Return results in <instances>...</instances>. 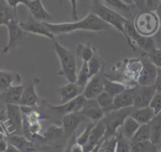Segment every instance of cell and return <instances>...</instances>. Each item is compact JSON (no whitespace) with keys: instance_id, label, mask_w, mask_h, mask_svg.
<instances>
[{"instance_id":"1","label":"cell","mask_w":161,"mask_h":152,"mask_svg":"<svg viewBox=\"0 0 161 152\" xmlns=\"http://www.w3.org/2000/svg\"><path fill=\"white\" fill-rule=\"evenodd\" d=\"M43 23L55 36L69 34L77 30L94 32L106 31L113 28L99 16L91 12L82 19L72 22L55 23L43 21Z\"/></svg>"},{"instance_id":"2","label":"cell","mask_w":161,"mask_h":152,"mask_svg":"<svg viewBox=\"0 0 161 152\" xmlns=\"http://www.w3.org/2000/svg\"><path fill=\"white\" fill-rule=\"evenodd\" d=\"M90 12L99 16L104 22L120 31L125 38L130 47L135 50L134 42L128 37L125 30V24L128 20L113 9L101 3L99 0H92L90 5Z\"/></svg>"},{"instance_id":"3","label":"cell","mask_w":161,"mask_h":152,"mask_svg":"<svg viewBox=\"0 0 161 152\" xmlns=\"http://www.w3.org/2000/svg\"><path fill=\"white\" fill-rule=\"evenodd\" d=\"M53 41L54 51L60 63L59 75L65 77L70 82H75L77 77V62L74 53L61 45L56 40Z\"/></svg>"},{"instance_id":"4","label":"cell","mask_w":161,"mask_h":152,"mask_svg":"<svg viewBox=\"0 0 161 152\" xmlns=\"http://www.w3.org/2000/svg\"><path fill=\"white\" fill-rule=\"evenodd\" d=\"M132 107L114 110L109 112V113L102 118V120L106 127V132L104 139L116 136L118 130L121 128L125 118L130 116L132 112Z\"/></svg>"},{"instance_id":"5","label":"cell","mask_w":161,"mask_h":152,"mask_svg":"<svg viewBox=\"0 0 161 152\" xmlns=\"http://www.w3.org/2000/svg\"><path fill=\"white\" fill-rule=\"evenodd\" d=\"M6 27L8 31V41L3 50V52L5 53L19 47L27 39V33L21 27L17 19L11 20Z\"/></svg>"},{"instance_id":"6","label":"cell","mask_w":161,"mask_h":152,"mask_svg":"<svg viewBox=\"0 0 161 152\" xmlns=\"http://www.w3.org/2000/svg\"><path fill=\"white\" fill-rule=\"evenodd\" d=\"M7 119L4 122L5 128L9 134L23 130V117L20 106L6 104Z\"/></svg>"},{"instance_id":"7","label":"cell","mask_w":161,"mask_h":152,"mask_svg":"<svg viewBox=\"0 0 161 152\" xmlns=\"http://www.w3.org/2000/svg\"><path fill=\"white\" fill-rule=\"evenodd\" d=\"M19 24L26 33L42 36L52 41L55 40V36L48 30L43 21L35 19L30 14L27 19L24 22L19 23Z\"/></svg>"},{"instance_id":"8","label":"cell","mask_w":161,"mask_h":152,"mask_svg":"<svg viewBox=\"0 0 161 152\" xmlns=\"http://www.w3.org/2000/svg\"><path fill=\"white\" fill-rule=\"evenodd\" d=\"M157 67L150 60L148 57L144 58L138 75V84L140 86H152L155 84Z\"/></svg>"},{"instance_id":"9","label":"cell","mask_w":161,"mask_h":152,"mask_svg":"<svg viewBox=\"0 0 161 152\" xmlns=\"http://www.w3.org/2000/svg\"><path fill=\"white\" fill-rule=\"evenodd\" d=\"M125 30L128 37L143 50L149 53L156 48L152 38L140 34L129 21L125 24Z\"/></svg>"},{"instance_id":"10","label":"cell","mask_w":161,"mask_h":152,"mask_svg":"<svg viewBox=\"0 0 161 152\" xmlns=\"http://www.w3.org/2000/svg\"><path fill=\"white\" fill-rule=\"evenodd\" d=\"M131 91V90H130ZM155 85L152 86H140L131 91L133 95L134 105L136 109L148 106L150 100L156 94Z\"/></svg>"},{"instance_id":"11","label":"cell","mask_w":161,"mask_h":152,"mask_svg":"<svg viewBox=\"0 0 161 152\" xmlns=\"http://www.w3.org/2000/svg\"><path fill=\"white\" fill-rule=\"evenodd\" d=\"M86 100V98L82 94H81L74 99L65 104L58 105H52L50 104H47L48 105L49 109L64 116L70 112L80 111L82 109Z\"/></svg>"},{"instance_id":"12","label":"cell","mask_w":161,"mask_h":152,"mask_svg":"<svg viewBox=\"0 0 161 152\" xmlns=\"http://www.w3.org/2000/svg\"><path fill=\"white\" fill-rule=\"evenodd\" d=\"M106 127L102 119L98 121L93 127L87 143L83 146L84 152H90L96 145L104 140Z\"/></svg>"},{"instance_id":"13","label":"cell","mask_w":161,"mask_h":152,"mask_svg":"<svg viewBox=\"0 0 161 152\" xmlns=\"http://www.w3.org/2000/svg\"><path fill=\"white\" fill-rule=\"evenodd\" d=\"M24 5L28 9L30 14L39 21L49 22L48 21L52 18L44 7L42 0H26Z\"/></svg>"},{"instance_id":"14","label":"cell","mask_w":161,"mask_h":152,"mask_svg":"<svg viewBox=\"0 0 161 152\" xmlns=\"http://www.w3.org/2000/svg\"><path fill=\"white\" fill-rule=\"evenodd\" d=\"M38 80V79H35L33 82L25 87L19 102V106L30 107L38 106L40 98L36 91L35 86Z\"/></svg>"},{"instance_id":"15","label":"cell","mask_w":161,"mask_h":152,"mask_svg":"<svg viewBox=\"0 0 161 152\" xmlns=\"http://www.w3.org/2000/svg\"><path fill=\"white\" fill-rule=\"evenodd\" d=\"M103 91V77L97 73L89 79L84 88L82 94L87 99H96Z\"/></svg>"},{"instance_id":"16","label":"cell","mask_w":161,"mask_h":152,"mask_svg":"<svg viewBox=\"0 0 161 152\" xmlns=\"http://www.w3.org/2000/svg\"><path fill=\"white\" fill-rule=\"evenodd\" d=\"M86 119V117L80 111L70 112L63 116L62 119V127L64 134L69 136L74 132L79 124Z\"/></svg>"},{"instance_id":"17","label":"cell","mask_w":161,"mask_h":152,"mask_svg":"<svg viewBox=\"0 0 161 152\" xmlns=\"http://www.w3.org/2000/svg\"><path fill=\"white\" fill-rule=\"evenodd\" d=\"M80 112L84 116L94 121H98L104 117V112L98 105L95 99L86 100Z\"/></svg>"},{"instance_id":"18","label":"cell","mask_w":161,"mask_h":152,"mask_svg":"<svg viewBox=\"0 0 161 152\" xmlns=\"http://www.w3.org/2000/svg\"><path fill=\"white\" fill-rule=\"evenodd\" d=\"M25 85L22 84L13 85L0 94V101L6 104H19L21 97Z\"/></svg>"},{"instance_id":"19","label":"cell","mask_w":161,"mask_h":152,"mask_svg":"<svg viewBox=\"0 0 161 152\" xmlns=\"http://www.w3.org/2000/svg\"><path fill=\"white\" fill-rule=\"evenodd\" d=\"M146 14H143L138 18L137 26L135 28L140 34L144 36L155 31L157 25V21L155 19L157 18L153 15L150 14V13Z\"/></svg>"},{"instance_id":"20","label":"cell","mask_w":161,"mask_h":152,"mask_svg":"<svg viewBox=\"0 0 161 152\" xmlns=\"http://www.w3.org/2000/svg\"><path fill=\"white\" fill-rule=\"evenodd\" d=\"M58 92L60 99V104H62L77 97L79 95V87L75 83L69 82L60 87Z\"/></svg>"},{"instance_id":"21","label":"cell","mask_w":161,"mask_h":152,"mask_svg":"<svg viewBox=\"0 0 161 152\" xmlns=\"http://www.w3.org/2000/svg\"><path fill=\"white\" fill-rule=\"evenodd\" d=\"M9 143L16 147L21 152H34L33 142L26 136L19 134L10 135L7 138Z\"/></svg>"},{"instance_id":"22","label":"cell","mask_w":161,"mask_h":152,"mask_svg":"<svg viewBox=\"0 0 161 152\" xmlns=\"http://www.w3.org/2000/svg\"><path fill=\"white\" fill-rule=\"evenodd\" d=\"M133 105L134 99L132 93L130 90H125L114 97L112 111L133 107Z\"/></svg>"},{"instance_id":"23","label":"cell","mask_w":161,"mask_h":152,"mask_svg":"<svg viewBox=\"0 0 161 152\" xmlns=\"http://www.w3.org/2000/svg\"><path fill=\"white\" fill-rule=\"evenodd\" d=\"M17 19V11L6 0H0V26H6L11 20Z\"/></svg>"},{"instance_id":"24","label":"cell","mask_w":161,"mask_h":152,"mask_svg":"<svg viewBox=\"0 0 161 152\" xmlns=\"http://www.w3.org/2000/svg\"><path fill=\"white\" fill-rule=\"evenodd\" d=\"M21 80V75L18 73L0 69V92L6 90L14 82H19Z\"/></svg>"},{"instance_id":"25","label":"cell","mask_w":161,"mask_h":152,"mask_svg":"<svg viewBox=\"0 0 161 152\" xmlns=\"http://www.w3.org/2000/svg\"><path fill=\"white\" fill-rule=\"evenodd\" d=\"M150 128V141L154 144L161 141V112L155 115L148 123Z\"/></svg>"},{"instance_id":"26","label":"cell","mask_w":161,"mask_h":152,"mask_svg":"<svg viewBox=\"0 0 161 152\" xmlns=\"http://www.w3.org/2000/svg\"><path fill=\"white\" fill-rule=\"evenodd\" d=\"M130 116L134 118L140 125L148 124L155 116L153 111L149 107L136 109L131 112Z\"/></svg>"},{"instance_id":"27","label":"cell","mask_w":161,"mask_h":152,"mask_svg":"<svg viewBox=\"0 0 161 152\" xmlns=\"http://www.w3.org/2000/svg\"><path fill=\"white\" fill-rule=\"evenodd\" d=\"M140 126V124L130 115L124 120L123 125L121 128V133L125 137L130 141Z\"/></svg>"},{"instance_id":"28","label":"cell","mask_w":161,"mask_h":152,"mask_svg":"<svg viewBox=\"0 0 161 152\" xmlns=\"http://www.w3.org/2000/svg\"><path fill=\"white\" fill-rule=\"evenodd\" d=\"M103 84L104 90L113 97H115L126 90V87L123 84L111 81L106 77H103Z\"/></svg>"},{"instance_id":"29","label":"cell","mask_w":161,"mask_h":152,"mask_svg":"<svg viewBox=\"0 0 161 152\" xmlns=\"http://www.w3.org/2000/svg\"><path fill=\"white\" fill-rule=\"evenodd\" d=\"M95 99L104 112H110L113 110L114 97L106 91L102 92Z\"/></svg>"},{"instance_id":"30","label":"cell","mask_w":161,"mask_h":152,"mask_svg":"<svg viewBox=\"0 0 161 152\" xmlns=\"http://www.w3.org/2000/svg\"><path fill=\"white\" fill-rule=\"evenodd\" d=\"M76 53L82 62H87L94 55V50L90 43L78 45L76 47Z\"/></svg>"},{"instance_id":"31","label":"cell","mask_w":161,"mask_h":152,"mask_svg":"<svg viewBox=\"0 0 161 152\" xmlns=\"http://www.w3.org/2000/svg\"><path fill=\"white\" fill-rule=\"evenodd\" d=\"M150 133L148 124H142L130 139L131 144L150 140Z\"/></svg>"},{"instance_id":"32","label":"cell","mask_w":161,"mask_h":152,"mask_svg":"<svg viewBox=\"0 0 161 152\" xmlns=\"http://www.w3.org/2000/svg\"><path fill=\"white\" fill-rule=\"evenodd\" d=\"M156 144L150 140L131 144V152H157Z\"/></svg>"},{"instance_id":"33","label":"cell","mask_w":161,"mask_h":152,"mask_svg":"<svg viewBox=\"0 0 161 152\" xmlns=\"http://www.w3.org/2000/svg\"><path fill=\"white\" fill-rule=\"evenodd\" d=\"M90 79L91 78L89 76L87 62H82V66L77 73V77L75 83L78 85L79 88H84Z\"/></svg>"},{"instance_id":"34","label":"cell","mask_w":161,"mask_h":152,"mask_svg":"<svg viewBox=\"0 0 161 152\" xmlns=\"http://www.w3.org/2000/svg\"><path fill=\"white\" fill-rule=\"evenodd\" d=\"M114 152H131L130 141L121 133H117Z\"/></svg>"},{"instance_id":"35","label":"cell","mask_w":161,"mask_h":152,"mask_svg":"<svg viewBox=\"0 0 161 152\" xmlns=\"http://www.w3.org/2000/svg\"><path fill=\"white\" fill-rule=\"evenodd\" d=\"M90 78L99 73L101 68V60L98 56L94 55L87 62Z\"/></svg>"},{"instance_id":"36","label":"cell","mask_w":161,"mask_h":152,"mask_svg":"<svg viewBox=\"0 0 161 152\" xmlns=\"http://www.w3.org/2000/svg\"><path fill=\"white\" fill-rule=\"evenodd\" d=\"M64 134V128L62 126L56 125L50 126L43 133V138L48 139H53L60 137Z\"/></svg>"},{"instance_id":"37","label":"cell","mask_w":161,"mask_h":152,"mask_svg":"<svg viewBox=\"0 0 161 152\" xmlns=\"http://www.w3.org/2000/svg\"><path fill=\"white\" fill-rule=\"evenodd\" d=\"M95 122H92L89 123L88 125L86 126L85 129L83 130V131L75 138L76 142L78 143L79 144L82 145V146H84L88 141L89 136L91 134V132L93 128V127L95 125Z\"/></svg>"},{"instance_id":"38","label":"cell","mask_w":161,"mask_h":152,"mask_svg":"<svg viewBox=\"0 0 161 152\" xmlns=\"http://www.w3.org/2000/svg\"><path fill=\"white\" fill-rule=\"evenodd\" d=\"M116 136L104 139L101 143L98 152H114Z\"/></svg>"},{"instance_id":"39","label":"cell","mask_w":161,"mask_h":152,"mask_svg":"<svg viewBox=\"0 0 161 152\" xmlns=\"http://www.w3.org/2000/svg\"><path fill=\"white\" fill-rule=\"evenodd\" d=\"M148 57L150 60L157 67L161 68V49L155 48L149 53Z\"/></svg>"},{"instance_id":"40","label":"cell","mask_w":161,"mask_h":152,"mask_svg":"<svg viewBox=\"0 0 161 152\" xmlns=\"http://www.w3.org/2000/svg\"><path fill=\"white\" fill-rule=\"evenodd\" d=\"M148 106L153 111L155 115L160 113L161 112V94L156 92L150 100Z\"/></svg>"},{"instance_id":"41","label":"cell","mask_w":161,"mask_h":152,"mask_svg":"<svg viewBox=\"0 0 161 152\" xmlns=\"http://www.w3.org/2000/svg\"><path fill=\"white\" fill-rule=\"evenodd\" d=\"M109 6L123 11L128 10L130 7L125 4L121 0H104Z\"/></svg>"},{"instance_id":"42","label":"cell","mask_w":161,"mask_h":152,"mask_svg":"<svg viewBox=\"0 0 161 152\" xmlns=\"http://www.w3.org/2000/svg\"><path fill=\"white\" fill-rule=\"evenodd\" d=\"M26 116V117L27 119V121H28L29 123H35L37 122L40 121V119L41 117L40 114L35 111V110H31L29 113H28Z\"/></svg>"},{"instance_id":"43","label":"cell","mask_w":161,"mask_h":152,"mask_svg":"<svg viewBox=\"0 0 161 152\" xmlns=\"http://www.w3.org/2000/svg\"><path fill=\"white\" fill-rule=\"evenodd\" d=\"M65 0H58L60 4H62ZM71 8H72V17L74 21L78 19V14H77V0H69Z\"/></svg>"},{"instance_id":"44","label":"cell","mask_w":161,"mask_h":152,"mask_svg":"<svg viewBox=\"0 0 161 152\" xmlns=\"http://www.w3.org/2000/svg\"><path fill=\"white\" fill-rule=\"evenodd\" d=\"M157 91L161 92V68H157V76L155 82Z\"/></svg>"},{"instance_id":"45","label":"cell","mask_w":161,"mask_h":152,"mask_svg":"<svg viewBox=\"0 0 161 152\" xmlns=\"http://www.w3.org/2000/svg\"><path fill=\"white\" fill-rule=\"evenodd\" d=\"M6 1L11 7H13L14 9L16 10L17 6L20 4H24L26 0H6Z\"/></svg>"},{"instance_id":"46","label":"cell","mask_w":161,"mask_h":152,"mask_svg":"<svg viewBox=\"0 0 161 152\" xmlns=\"http://www.w3.org/2000/svg\"><path fill=\"white\" fill-rule=\"evenodd\" d=\"M75 136L74 134H72L71 136L70 137V138L69 139L68 141H67V143L63 151V152H72L71 151V144H72V141L75 139Z\"/></svg>"},{"instance_id":"47","label":"cell","mask_w":161,"mask_h":152,"mask_svg":"<svg viewBox=\"0 0 161 152\" xmlns=\"http://www.w3.org/2000/svg\"><path fill=\"white\" fill-rule=\"evenodd\" d=\"M8 145V142L6 139L0 140V152H5Z\"/></svg>"},{"instance_id":"48","label":"cell","mask_w":161,"mask_h":152,"mask_svg":"<svg viewBox=\"0 0 161 152\" xmlns=\"http://www.w3.org/2000/svg\"><path fill=\"white\" fill-rule=\"evenodd\" d=\"M5 152H21L16 147L8 143V148Z\"/></svg>"},{"instance_id":"49","label":"cell","mask_w":161,"mask_h":152,"mask_svg":"<svg viewBox=\"0 0 161 152\" xmlns=\"http://www.w3.org/2000/svg\"><path fill=\"white\" fill-rule=\"evenodd\" d=\"M122 2H123L125 4L128 5V6H132L135 5L134 0H121Z\"/></svg>"},{"instance_id":"50","label":"cell","mask_w":161,"mask_h":152,"mask_svg":"<svg viewBox=\"0 0 161 152\" xmlns=\"http://www.w3.org/2000/svg\"><path fill=\"white\" fill-rule=\"evenodd\" d=\"M103 140L102 141H101L97 145H96L90 152H98V150H99V148H100V146H101V143H103Z\"/></svg>"},{"instance_id":"51","label":"cell","mask_w":161,"mask_h":152,"mask_svg":"<svg viewBox=\"0 0 161 152\" xmlns=\"http://www.w3.org/2000/svg\"><path fill=\"white\" fill-rule=\"evenodd\" d=\"M145 0H134L135 5H142Z\"/></svg>"},{"instance_id":"52","label":"cell","mask_w":161,"mask_h":152,"mask_svg":"<svg viewBox=\"0 0 161 152\" xmlns=\"http://www.w3.org/2000/svg\"><path fill=\"white\" fill-rule=\"evenodd\" d=\"M4 109V104L0 101V110Z\"/></svg>"},{"instance_id":"53","label":"cell","mask_w":161,"mask_h":152,"mask_svg":"<svg viewBox=\"0 0 161 152\" xmlns=\"http://www.w3.org/2000/svg\"><path fill=\"white\" fill-rule=\"evenodd\" d=\"M160 26H161V18L160 19Z\"/></svg>"},{"instance_id":"54","label":"cell","mask_w":161,"mask_h":152,"mask_svg":"<svg viewBox=\"0 0 161 152\" xmlns=\"http://www.w3.org/2000/svg\"><path fill=\"white\" fill-rule=\"evenodd\" d=\"M157 152H161V149H160V150H159V151H157Z\"/></svg>"},{"instance_id":"55","label":"cell","mask_w":161,"mask_h":152,"mask_svg":"<svg viewBox=\"0 0 161 152\" xmlns=\"http://www.w3.org/2000/svg\"><path fill=\"white\" fill-rule=\"evenodd\" d=\"M160 6H161V5H160Z\"/></svg>"}]
</instances>
